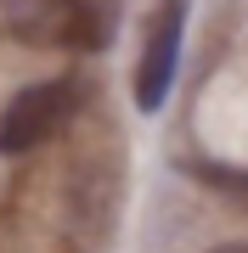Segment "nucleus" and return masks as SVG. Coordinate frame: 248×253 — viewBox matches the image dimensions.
<instances>
[{"instance_id": "nucleus-1", "label": "nucleus", "mask_w": 248, "mask_h": 253, "mask_svg": "<svg viewBox=\"0 0 248 253\" xmlns=\"http://www.w3.org/2000/svg\"><path fill=\"white\" fill-rule=\"evenodd\" d=\"M79 107V79H40L28 90L11 96V107L0 113V152L23 158L34 146H46L56 129L68 124V113Z\"/></svg>"}, {"instance_id": "nucleus-2", "label": "nucleus", "mask_w": 248, "mask_h": 253, "mask_svg": "<svg viewBox=\"0 0 248 253\" xmlns=\"http://www.w3.org/2000/svg\"><path fill=\"white\" fill-rule=\"evenodd\" d=\"M181 45H186V0H158L141 62H136V107L141 113H158L169 101L175 73H181Z\"/></svg>"}, {"instance_id": "nucleus-3", "label": "nucleus", "mask_w": 248, "mask_h": 253, "mask_svg": "<svg viewBox=\"0 0 248 253\" xmlns=\"http://www.w3.org/2000/svg\"><path fill=\"white\" fill-rule=\"evenodd\" d=\"M192 174H198L203 186H214V191H226V197L248 203V169H220V163H198Z\"/></svg>"}, {"instance_id": "nucleus-4", "label": "nucleus", "mask_w": 248, "mask_h": 253, "mask_svg": "<svg viewBox=\"0 0 248 253\" xmlns=\"http://www.w3.org/2000/svg\"><path fill=\"white\" fill-rule=\"evenodd\" d=\"M220 253H248V248H220Z\"/></svg>"}]
</instances>
